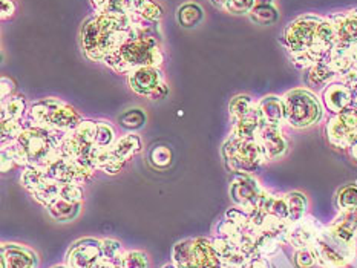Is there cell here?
Listing matches in <instances>:
<instances>
[{
	"label": "cell",
	"instance_id": "obj_48",
	"mask_svg": "<svg viewBox=\"0 0 357 268\" xmlns=\"http://www.w3.org/2000/svg\"><path fill=\"white\" fill-rule=\"evenodd\" d=\"M14 89H15V83L10 79V77H2V92H0L2 100L11 97Z\"/></svg>",
	"mask_w": 357,
	"mask_h": 268
},
{
	"label": "cell",
	"instance_id": "obj_39",
	"mask_svg": "<svg viewBox=\"0 0 357 268\" xmlns=\"http://www.w3.org/2000/svg\"><path fill=\"white\" fill-rule=\"evenodd\" d=\"M77 140L83 143L84 145H96V135H97V121L92 120H82L74 132Z\"/></svg>",
	"mask_w": 357,
	"mask_h": 268
},
{
	"label": "cell",
	"instance_id": "obj_29",
	"mask_svg": "<svg viewBox=\"0 0 357 268\" xmlns=\"http://www.w3.org/2000/svg\"><path fill=\"white\" fill-rule=\"evenodd\" d=\"M256 109H258V102H255L250 95H236L229 103V113L234 123L247 117V115H250Z\"/></svg>",
	"mask_w": 357,
	"mask_h": 268
},
{
	"label": "cell",
	"instance_id": "obj_44",
	"mask_svg": "<svg viewBox=\"0 0 357 268\" xmlns=\"http://www.w3.org/2000/svg\"><path fill=\"white\" fill-rule=\"evenodd\" d=\"M60 198H63L66 201L74 203V204H83V199H84L83 187L77 186V184H61Z\"/></svg>",
	"mask_w": 357,
	"mask_h": 268
},
{
	"label": "cell",
	"instance_id": "obj_38",
	"mask_svg": "<svg viewBox=\"0 0 357 268\" xmlns=\"http://www.w3.org/2000/svg\"><path fill=\"white\" fill-rule=\"evenodd\" d=\"M117 141L115 136V129L107 121H97V135H96V145L100 149H111Z\"/></svg>",
	"mask_w": 357,
	"mask_h": 268
},
{
	"label": "cell",
	"instance_id": "obj_53",
	"mask_svg": "<svg viewBox=\"0 0 357 268\" xmlns=\"http://www.w3.org/2000/svg\"><path fill=\"white\" fill-rule=\"evenodd\" d=\"M211 3H212L213 6H216V8H220V10L226 11V8H227V5L230 3V0H211Z\"/></svg>",
	"mask_w": 357,
	"mask_h": 268
},
{
	"label": "cell",
	"instance_id": "obj_33",
	"mask_svg": "<svg viewBox=\"0 0 357 268\" xmlns=\"http://www.w3.org/2000/svg\"><path fill=\"white\" fill-rule=\"evenodd\" d=\"M26 109V102L23 95H11L2 100V121L22 120Z\"/></svg>",
	"mask_w": 357,
	"mask_h": 268
},
{
	"label": "cell",
	"instance_id": "obj_2",
	"mask_svg": "<svg viewBox=\"0 0 357 268\" xmlns=\"http://www.w3.org/2000/svg\"><path fill=\"white\" fill-rule=\"evenodd\" d=\"M135 17L132 14H94L83 22L82 45L86 57L102 61L117 52L134 33Z\"/></svg>",
	"mask_w": 357,
	"mask_h": 268
},
{
	"label": "cell",
	"instance_id": "obj_49",
	"mask_svg": "<svg viewBox=\"0 0 357 268\" xmlns=\"http://www.w3.org/2000/svg\"><path fill=\"white\" fill-rule=\"evenodd\" d=\"M0 3H2V8H0V11H2V20L10 19L14 15L15 13V3L13 0H0Z\"/></svg>",
	"mask_w": 357,
	"mask_h": 268
},
{
	"label": "cell",
	"instance_id": "obj_35",
	"mask_svg": "<svg viewBox=\"0 0 357 268\" xmlns=\"http://www.w3.org/2000/svg\"><path fill=\"white\" fill-rule=\"evenodd\" d=\"M46 178H48V175H46L45 168L28 166V167H25V171L22 172L20 182H22V186L25 187L31 195H33L36 190L40 189V186L45 182Z\"/></svg>",
	"mask_w": 357,
	"mask_h": 268
},
{
	"label": "cell",
	"instance_id": "obj_23",
	"mask_svg": "<svg viewBox=\"0 0 357 268\" xmlns=\"http://www.w3.org/2000/svg\"><path fill=\"white\" fill-rule=\"evenodd\" d=\"M46 210H48V213L51 214V218H54L56 221L69 222L79 216L82 210V204H74V203L66 201L63 198H59L57 201H54L50 207H46Z\"/></svg>",
	"mask_w": 357,
	"mask_h": 268
},
{
	"label": "cell",
	"instance_id": "obj_15",
	"mask_svg": "<svg viewBox=\"0 0 357 268\" xmlns=\"http://www.w3.org/2000/svg\"><path fill=\"white\" fill-rule=\"evenodd\" d=\"M2 268H38L37 253L22 244L6 242L2 244Z\"/></svg>",
	"mask_w": 357,
	"mask_h": 268
},
{
	"label": "cell",
	"instance_id": "obj_6",
	"mask_svg": "<svg viewBox=\"0 0 357 268\" xmlns=\"http://www.w3.org/2000/svg\"><path fill=\"white\" fill-rule=\"evenodd\" d=\"M29 120L31 125L56 129L61 134L74 132L82 123V117L74 107L59 98H43L33 103Z\"/></svg>",
	"mask_w": 357,
	"mask_h": 268
},
{
	"label": "cell",
	"instance_id": "obj_27",
	"mask_svg": "<svg viewBox=\"0 0 357 268\" xmlns=\"http://www.w3.org/2000/svg\"><path fill=\"white\" fill-rule=\"evenodd\" d=\"M126 161L121 159L112 149H100L97 152V167L107 175H117L123 171Z\"/></svg>",
	"mask_w": 357,
	"mask_h": 268
},
{
	"label": "cell",
	"instance_id": "obj_13",
	"mask_svg": "<svg viewBox=\"0 0 357 268\" xmlns=\"http://www.w3.org/2000/svg\"><path fill=\"white\" fill-rule=\"evenodd\" d=\"M256 140H258L261 145L266 161L281 159L287 153V150H289V141H287V138L284 136L282 127L264 125L262 123Z\"/></svg>",
	"mask_w": 357,
	"mask_h": 268
},
{
	"label": "cell",
	"instance_id": "obj_10",
	"mask_svg": "<svg viewBox=\"0 0 357 268\" xmlns=\"http://www.w3.org/2000/svg\"><path fill=\"white\" fill-rule=\"evenodd\" d=\"M103 260L102 241L94 237L79 239L66 253V265L69 268H102Z\"/></svg>",
	"mask_w": 357,
	"mask_h": 268
},
{
	"label": "cell",
	"instance_id": "obj_47",
	"mask_svg": "<svg viewBox=\"0 0 357 268\" xmlns=\"http://www.w3.org/2000/svg\"><path fill=\"white\" fill-rule=\"evenodd\" d=\"M256 0H230V3L227 5L226 11L231 14H247L250 13L252 8L255 6Z\"/></svg>",
	"mask_w": 357,
	"mask_h": 268
},
{
	"label": "cell",
	"instance_id": "obj_16",
	"mask_svg": "<svg viewBox=\"0 0 357 268\" xmlns=\"http://www.w3.org/2000/svg\"><path fill=\"white\" fill-rule=\"evenodd\" d=\"M330 20L335 26L336 45L345 48L357 46V10L342 11L330 15Z\"/></svg>",
	"mask_w": 357,
	"mask_h": 268
},
{
	"label": "cell",
	"instance_id": "obj_12",
	"mask_svg": "<svg viewBox=\"0 0 357 268\" xmlns=\"http://www.w3.org/2000/svg\"><path fill=\"white\" fill-rule=\"evenodd\" d=\"M321 100L325 111H328L331 115H337L356 106L354 90L340 80L337 81L335 80L333 83H330L328 86H325L322 89Z\"/></svg>",
	"mask_w": 357,
	"mask_h": 268
},
{
	"label": "cell",
	"instance_id": "obj_31",
	"mask_svg": "<svg viewBox=\"0 0 357 268\" xmlns=\"http://www.w3.org/2000/svg\"><path fill=\"white\" fill-rule=\"evenodd\" d=\"M193 239H184L176 242L172 250V262L176 268H197L193 260Z\"/></svg>",
	"mask_w": 357,
	"mask_h": 268
},
{
	"label": "cell",
	"instance_id": "obj_11",
	"mask_svg": "<svg viewBox=\"0 0 357 268\" xmlns=\"http://www.w3.org/2000/svg\"><path fill=\"white\" fill-rule=\"evenodd\" d=\"M96 172H92L91 168L82 166L77 163L75 159L66 158L63 155H59L54 158L50 166L46 167V175L57 181L60 184H77V186H83L86 184Z\"/></svg>",
	"mask_w": 357,
	"mask_h": 268
},
{
	"label": "cell",
	"instance_id": "obj_7",
	"mask_svg": "<svg viewBox=\"0 0 357 268\" xmlns=\"http://www.w3.org/2000/svg\"><path fill=\"white\" fill-rule=\"evenodd\" d=\"M222 155L226 164L235 173H255L267 163L258 140H243L230 135L222 145Z\"/></svg>",
	"mask_w": 357,
	"mask_h": 268
},
{
	"label": "cell",
	"instance_id": "obj_55",
	"mask_svg": "<svg viewBox=\"0 0 357 268\" xmlns=\"http://www.w3.org/2000/svg\"><path fill=\"white\" fill-rule=\"evenodd\" d=\"M255 3H275V0H256Z\"/></svg>",
	"mask_w": 357,
	"mask_h": 268
},
{
	"label": "cell",
	"instance_id": "obj_4",
	"mask_svg": "<svg viewBox=\"0 0 357 268\" xmlns=\"http://www.w3.org/2000/svg\"><path fill=\"white\" fill-rule=\"evenodd\" d=\"M63 136L65 134L59 132L56 129L26 125L25 123V129L14 141L25 155L28 166L42 167L46 171L51 161L60 155L59 148Z\"/></svg>",
	"mask_w": 357,
	"mask_h": 268
},
{
	"label": "cell",
	"instance_id": "obj_30",
	"mask_svg": "<svg viewBox=\"0 0 357 268\" xmlns=\"http://www.w3.org/2000/svg\"><path fill=\"white\" fill-rule=\"evenodd\" d=\"M111 149L117 153L121 159L129 161L132 157H135L137 153L142 150V140H139L138 135L128 134L119 138Z\"/></svg>",
	"mask_w": 357,
	"mask_h": 268
},
{
	"label": "cell",
	"instance_id": "obj_28",
	"mask_svg": "<svg viewBox=\"0 0 357 268\" xmlns=\"http://www.w3.org/2000/svg\"><path fill=\"white\" fill-rule=\"evenodd\" d=\"M248 17L256 25L268 26L279 20V11L275 3H255L250 13H248Z\"/></svg>",
	"mask_w": 357,
	"mask_h": 268
},
{
	"label": "cell",
	"instance_id": "obj_8",
	"mask_svg": "<svg viewBox=\"0 0 357 268\" xmlns=\"http://www.w3.org/2000/svg\"><path fill=\"white\" fill-rule=\"evenodd\" d=\"M267 194L268 190L264 189L259 180L252 173H235L230 181L229 195L231 203L245 212L261 209Z\"/></svg>",
	"mask_w": 357,
	"mask_h": 268
},
{
	"label": "cell",
	"instance_id": "obj_41",
	"mask_svg": "<svg viewBox=\"0 0 357 268\" xmlns=\"http://www.w3.org/2000/svg\"><path fill=\"white\" fill-rule=\"evenodd\" d=\"M151 260L142 250H129L123 256V268H149Z\"/></svg>",
	"mask_w": 357,
	"mask_h": 268
},
{
	"label": "cell",
	"instance_id": "obj_1",
	"mask_svg": "<svg viewBox=\"0 0 357 268\" xmlns=\"http://www.w3.org/2000/svg\"><path fill=\"white\" fill-rule=\"evenodd\" d=\"M282 43L293 65L308 69L328 58L336 45L335 26L330 17L316 14L299 15L285 26Z\"/></svg>",
	"mask_w": 357,
	"mask_h": 268
},
{
	"label": "cell",
	"instance_id": "obj_17",
	"mask_svg": "<svg viewBox=\"0 0 357 268\" xmlns=\"http://www.w3.org/2000/svg\"><path fill=\"white\" fill-rule=\"evenodd\" d=\"M128 81L130 89L138 95L151 97L155 89H158L165 81V75H162L160 68H139L137 71L130 72L128 75Z\"/></svg>",
	"mask_w": 357,
	"mask_h": 268
},
{
	"label": "cell",
	"instance_id": "obj_45",
	"mask_svg": "<svg viewBox=\"0 0 357 268\" xmlns=\"http://www.w3.org/2000/svg\"><path fill=\"white\" fill-rule=\"evenodd\" d=\"M294 264L299 268H313L316 267V258L312 249H301L294 251Z\"/></svg>",
	"mask_w": 357,
	"mask_h": 268
},
{
	"label": "cell",
	"instance_id": "obj_21",
	"mask_svg": "<svg viewBox=\"0 0 357 268\" xmlns=\"http://www.w3.org/2000/svg\"><path fill=\"white\" fill-rule=\"evenodd\" d=\"M305 71H307L305 81L310 88H314V89H324L325 86H328L330 83L337 80L336 72L333 71L327 61H321V63L308 68Z\"/></svg>",
	"mask_w": 357,
	"mask_h": 268
},
{
	"label": "cell",
	"instance_id": "obj_20",
	"mask_svg": "<svg viewBox=\"0 0 357 268\" xmlns=\"http://www.w3.org/2000/svg\"><path fill=\"white\" fill-rule=\"evenodd\" d=\"M192 250L197 268H222L218 253L213 247L212 239H208V237H195Z\"/></svg>",
	"mask_w": 357,
	"mask_h": 268
},
{
	"label": "cell",
	"instance_id": "obj_3",
	"mask_svg": "<svg viewBox=\"0 0 357 268\" xmlns=\"http://www.w3.org/2000/svg\"><path fill=\"white\" fill-rule=\"evenodd\" d=\"M312 250L319 267L345 268L357 255V235L333 221L330 226H324Z\"/></svg>",
	"mask_w": 357,
	"mask_h": 268
},
{
	"label": "cell",
	"instance_id": "obj_32",
	"mask_svg": "<svg viewBox=\"0 0 357 268\" xmlns=\"http://www.w3.org/2000/svg\"><path fill=\"white\" fill-rule=\"evenodd\" d=\"M60 190H61V184L54 181L48 176V178H46L45 182L40 186V189L34 191L33 198L43 207H50L54 201H57V199L60 198Z\"/></svg>",
	"mask_w": 357,
	"mask_h": 268
},
{
	"label": "cell",
	"instance_id": "obj_37",
	"mask_svg": "<svg viewBox=\"0 0 357 268\" xmlns=\"http://www.w3.org/2000/svg\"><path fill=\"white\" fill-rule=\"evenodd\" d=\"M172 150H170L169 145H153L149 152V163L152 167L158 168V171H166L172 164Z\"/></svg>",
	"mask_w": 357,
	"mask_h": 268
},
{
	"label": "cell",
	"instance_id": "obj_43",
	"mask_svg": "<svg viewBox=\"0 0 357 268\" xmlns=\"http://www.w3.org/2000/svg\"><path fill=\"white\" fill-rule=\"evenodd\" d=\"M102 249H103V259L112 260V262L123 260L124 253H126L123 249L121 242L115 239H102Z\"/></svg>",
	"mask_w": 357,
	"mask_h": 268
},
{
	"label": "cell",
	"instance_id": "obj_24",
	"mask_svg": "<svg viewBox=\"0 0 357 268\" xmlns=\"http://www.w3.org/2000/svg\"><path fill=\"white\" fill-rule=\"evenodd\" d=\"M128 13L153 22L162 17V8L155 0H128Z\"/></svg>",
	"mask_w": 357,
	"mask_h": 268
},
{
	"label": "cell",
	"instance_id": "obj_14",
	"mask_svg": "<svg viewBox=\"0 0 357 268\" xmlns=\"http://www.w3.org/2000/svg\"><path fill=\"white\" fill-rule=\"evenodd\" d=\"M322 228L324 226L319 221H316L314 218L307 214L301 221L291 222L289 233H287V244H290L296 250L312 249V245L314 244L316 237L319 236Z\"/></svg>",
	"mask_w": 357,
	"mask_h": 268
},
{
	"label": "cell",
	"instance_id": "obj_57",
	"mask_svg": "<svg viewBox=\"0 0 357 268\" xmlns=\"http://www.w3.org/2000/svg\"><path fill=\"white\" fill-rule=\"evenodd\" d=\"M162 268H176V267L172 264V265H165V267H162Z\"/></svg>",
	"mask_w": 357,
	"mask_h": 268
},
{
	"label": "cell",
	"instance_id": "obj_34",
	"mask_svg": "<svg viewBox=\"0 0 357 268\" xmlns=\"http://www.w3.org/2000/svg\"><path fill=\"white\" fill-rule=\"evenodd\" d=\"M255 241H256V249H258L259 255L264 258H270L276 255L279 249L284 245V242L279 239L278 236L271 235L268 232H258L255 236Z\"/></svg>",
	"mask_w": 357,
	"mask_h": 268
},
{
	"label": "cell",
	"instance_id": "obj_9",
	"mask_svg": "<svg viewBox=\"0 0 357 268\" xmlns=\"http://www.w3.org/2000/svg\"><path fill=\"white\" fill-rule=\"evenodd\" d=\"M325 132L333 148L353 149L357 144V106L333 115L327 123Z\"/></svg>",
	"mask_w": 357,
	"mask_h": 268
},
{
	"label": "cell",
	"instance_id": "obj_54",
	"mask_svg": "<svg viewBox=\"0 0 357 268\" xmlns=\"http://www.w3.org/2000/svg\"><path fill=\"white\" fill-rule=\"evenodd\" d=\"M350 153H351V158L356 161V163H357V144L354 145V148L353 149H350Z\"/></svg>",
	"mask_w": 357,
	"mask_h": 268
},
{
	"label": "cell",
	"instance_id": "obj_26",
	"mask_svg": "<svg viewBox=\"0 0 357 268\" xmlns=\"http://www.w3.org/2000/svg\"><path fill=\"white\" fill-rule=\"evenodd\" d=\"M176 17H178V23H180L183 28L190 29V28L198 26L201 20L204 19V11L198 3L188 2L178 8Z\"/></svg>",
	"mask_w": 357,
	"mask_h": 268
},
{
	"label": "cell",
	"instance_id": "obj_22",
	"mask_svg": "<svg viewBox=\"0 0 357 268\" xmlns=\"http://www.w3.org/2000/svg\"><path fill=\"white\" fill-rule=\"evenodd\" d=\"M261 125H262L261 115H259L258 109H256L250 115H247V117L235 121L230 135L243 138V140H256V136H258V132L261 129Z\"/></svg>",
	"mask_w": 357,
	"mask_h": 268
},
{
	"label": "cell",
	"instance_id": "obj_25",
	"mask_svg": "<svg viewBox=\"0 0 357 268\" xmlns=\"http://www.w3.org/2000/svg\"><path fill=\"white\" fill-rule=\"evenodd\" d=\"M285 199H287V205H289V221L290 222H298L302 218H305L308 214V198L305 194L302 191H289L285 194Z\"/></svg>",
	"mask_w": 357,
	"mask_h": 268
},
{
	"label": "cell",
	"instance_id": "obj_42",
	"mask_svg": "<svg viewBox=\"0 0 357 268\" xmlns=\"http://www.w3.org/2000/svg\"><path fill=\"white\" fill-rule=\"evenodd\" d=\"M23 129H25V123H22V120L2 121V144L17 140Z\"/></svg>",
	"mask_w": 357,
	"mask_h": 268
},
{
	"label": "cell",
	"instance_id": "obj_56",
	"mask_svg": "<svg viewBox=\"0 0 357 268\" xmlns=\"http://www.w3.org/2000/svg\"><path fill=\"white\" fill-rule=\"evenodd\" d=\"M52 268H69L68 265H56V267H52Z\"/></svg>",
	"mask_w": 357,
	"mask_h": 268
},
{
	"label": "cell",
	"instance_id": "obj_18",
	"mask_svg": "<svg viewBox=\"0 0 357 268\" xmlns=\"http://www.w3.org/2000/svg\"><path fill=\"white\" fill-rule=\"evenodd\" d=\"M212 242L221 259L222 268H247L250 258L235 241L226 236H215Z\"/></svg>",
	"mask_w": 357,
	"mask_h": 268
},
{
	"label": "cell",
	"instance_id": "obj_19",
	"mask_svg": "<svg viewBox=\"0 0 357 268\" xmlns=\"http://www.w3.org/2000/svg\"><path fill=\"white\" fill-rule=\"evenodd\" d=\"M258 112L264 125L282 127L285 123L284 98L278 95H266L258 102Z\"/></svg>",
	"mask_w": 357,
	"mask_h": 268
},
{
	"label": "cell",
	"instance_id": "obj_40",
	"mask_svg": "<svg viewBox=\"0 0 357 268\" xmlns=\"http://www.w3.org/2000/svg\"><path fill=\"white\" fill-rule=\"evenodd\" d=\"M120 125L128 130H138L146 125V113L142 109H129L120 117Z\"/></svg>",
	"mask_w": 357,
	"mask_h": 268
},
{
	"label": "cell",
	"instance_id": "obj_36",
	"mask_svg": "<svg viewBox=\"0 0 357 268\" xmlns=\"http://www.w3.org/2000/svg\"><path fill=\"white\" fill-rule=\"evenodd\" d=\"M336 205L339 212H351L357 209V184H347L339 189Z\"/></svg>",
	"mask_w": 357,
	"mask_h": 268
},
{
	"label": "cell",
	"instance_id": "obj_5",
	"mask_svg": "<svg viewBox=\"0 0 357 268\" xmlns=\"http://www.w3.org/2000/svg\"><path fill=\"white\" fill-rule=\"evenodd\" d=\"M285 123L293 129H308L324 118L325 107L322 100L313 90L296 88L285 92Z\"/></svg>",
	"mask_w": 357,
	"mask_h": 268
},
{
	"label": "cell",
	"instance_id": "obj_51",
	"mask_svg": "<svg viewBox=\"0 0 357 268\" xmlns=\"http://www.w3.org/2000/svg\"><path fill=\"white\" fill-rule=\"evenodd\" d=\"M247 268H270V262L267 258L259 256V258L250 259V262H248Z\"/></svg>",
	"mask_w": 357,
	"mask_h": 268
},
{
	"label": "cell",
	"instance_id": "obj_52",
	"mask_svg": "<svg viewBox=\"0 0 357 268\" xmlns=\"http://www.w3.org/2000/svg\"><path fill=\"white\" fill-rule=\"evenodd\" d=\"M169 95V86L166 83H162L158 89H155L151 94V100H162Z\"/></svg>",
	"mask_w": 357,
	"mask_h": 268
},
{
	"label": "cell",
	"instance_id": "obj_50",
	"mask_svg": "<svg viewBox=\"0 0 357 268\" xmlns=\"http://www.w3.org/2000/svg\"><path fill=\"white\" fill-rule=\"evenodd\" d=\"M14 166H17V164H15V161L13 159V157L5 149H2V172L5 173L8 171H11Z\"/></svg>",
	"mask_w": 357,
	"mask_h": 268
},
{
	"label": "cell",
	"instance_id": "obj_46",
	"mask_svg": "<svg viewBox=\"0 0 357 268\" xmlns=\"http://www.w3.org/2000/svg\"><path fill=\"white\" fill-rule=\"evenodd\" d=\"M224 218L234 222V224H236L241 228H248V212L241 209V207H231V209H229L226 214H224Z\"/></svg>",
	"mask_w": 357,
	"mask_h": 268
}]
</instances>
